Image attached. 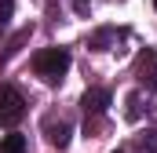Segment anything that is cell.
I'll return each mask as SVG.
<instances>
[{"label": "cell", "mask_w": 157, "mask_h": 153, "mask_svg": "<svg viewBox=\"0 0 157 153\" xmlns=\"http://www.w3.org/2000/svg\"><path fill=\"white\" fill-rule=\"evenodd\" d=\"M33 69H37L44 80H62L66 76V69H70V51L66 47H44V51H37L33 55Z\"/></svg>", "instance_id": "obj_1"}, {"label": "cell", "mask_w": 157, "mask_h": 153, "mask_svg": "<svg viewBox=\"0 0 157 153\" xmlns=\"http://www.w3.org/2000/svg\"><path fill=\"white\" fill-rule=\"evenodd\" d=\"M22 113H26V102H22V95L15 91V88H0V124L4 128H11V124H18L22 120Z\"/></svg>", "instance_id": "obj_2"}, {"label": "cell", "mask_w": 157, "mask_h": 153, "mask_svg": "<svg viewBox=\"0 0 157 153\" xmlns=\"http://www.w3.org/2000/svg\"><path fill=\"white\" fill-rule=\"evenodd\" d=\"M70 131H73V128H70L66 117H48V120H44V135H48V142L59 146V150L70 146Z\"/></svg>", "instance_id": "obj_3"}, {"label": "cell", "mask_w": 157, "mask_h": 153, "mask_svg": "<svg viewBox=\"0 0 157 153\" xmlns=\"http://www.w3.org/2000/svg\"><path fill=\"white\" fill-rule=\"evenodd\" d=\"M106 106H110V91H106V88H88V91H84V99H80V110H84V113H91V117L106 113Z\"/></svg>", "instance_id": "obj_4"}, {"label": "cell", "mask_w": 157, "mask_h": 153, "mask_svg": "<svg viewBox=\"0 0 157 153\" xmlns=\"http://www.w3.org/2000/svg\"><path fill=\"white\" fill-rule=\"evenodd\" d=\"M139 80H143L150 91H157V51H146V55L139 58Z\"/></svg>", "instance_id": "obj_5"}, {"label": "cell", "mask_w": 157, "mask_h": 153, "mask_svg": "<svg viewBox=\"0 0 157 153\" xmlns=\"http://www.w3.org/2000/svg\"><path fill=\"white\" fill-rule=\"evenodd\" d=\"M0 153H29V146H26L22 135H4L0 139Z\"/></svg>", "instance_id": "obj_6"}, {"label": "cell", "mask_w": 157, "mask_h": 153, "mask_svg": "<svg viewBox=\"0 0 157 153\" xmlns=\"http://www.w3.org/2000/svg\"><path fill=\"white\" fill-rule=\"evenodd\" d=\"M11 11H15V0H0V26L11 18Z\"/></svg>", "instance_id": "obj_7"}, {"label": "cell", "mask_w": 157, "mask_h": 153, "mask_svg": "<svg viewBox=\"0 0 157 153\" xmlns=\"http://www.w3.org/2000/svg\"><path fill=\"white\" fill-rule=\"evenodd\" d=\"M154 7H157V0H154Z\"/></svg>", "instance_id": "obj_8"}]
</instances>
